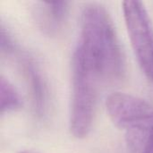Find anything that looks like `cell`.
<instances>
[{
  "label": "cell",
  "mask_w": 153,
  "mask_h": 153,
  "mask_svg": "<svg viewBox=\"0 0 153 153\" xmlns=\"http://www.w3.org/2000/svg\"><path fill=\"white\" fill-rule=\"evenodd\" d=\"M72 69L81 72L100 87L123 77L122 48L110 15L100 4H90L82 10Z\"/></svg>",
  "instance_id": "1"
},
{
  "label": "cell",
  "mask_w": 153,
  "mask_h": 153,
  "mask_svg": "<svg viewBox=\"0 0 153 153\" xmlns=\"http://www.w3.org/2000/svg\"><path fill=\"white\" fill-rule=\"evenodd\" d=\"M112 123L126 133L129 148L142 153L153 131V107L146 100L124 92H114L106 100Z\"/></svg>",
  "instance_id": "2"
},
{
  "label": "cell",
  "mask_w": 153,
  "mask_h": 153,
  "mask_svg": "<svg viewBox=\"0 0 153 153\" xmlns=\"http://www.w3.org/2000/svg\"><path fill=\"white\" fill-rule=\"evenodd\" d=\"M122 9L134 56L143 73L153 82V27L149 13L141 1H125Z\"/></svg>",
  "instance_id": "3"
},
{
  "label": "cell",
  "mask_w": 153,
  "mask_h": 153,
  "mask_svg": "<svg viewBox=\"0 0 153 153\" xmlns=\"http://www.w3.org/2000/svg\"><path fill=\"white\" fill-rule=\"evenodd\" d=\"M68 10V3L65 1L39 2L34 6L33 17L37 26L44 34L53 36L62 30Z\"/></svg>",
  "instance_id": "4"
},
{
  "label": "cell",
  "mask_w": 153,
  "mask_h": 153,
  "mask_svg": "<svg viewBox=\"0 0 153 153\" xmlns=\"http://www.w3.org/2000/svg\"><path fill=\"white\" fill-rule=\"evenodd\" d=\"M22 61L25 78L30 88L35 114L41 117L48 105V88L47 81L38 64L30 56H23Z\"/></svg>",
  "instance_id": "5"
},
{
  "label": "cell",
  "mask_w": 153,
  "mask_h": 153,
  "mask_svg": "<svg viewBox=\"0 0 153 153\" xmlns=\"http://www.w3.org/2000/svg\"><path fill=\"white\" fill-rule=\"evenodd\" d=\"M22 107V99L13 86L5 77L0 79V110L1 114L14 112Z\"/></svg>",
  "instance_id": "6"
},
{
  "label": "cell",
  "mask_w": 153,
  "mask_h": 153,
  "mask_svg": "<svg viewBox=\"0 0 153 153\" xmlns=\"http://www.w3.org/2000/svg\"><path fill=\"white\" fill-rule=\"evenodd\" d=\"M142 153H153V131L151 134Z\"/></svg>",
  "instance_id": "7"
},
{
  "label": "cell",
  "mask_w": 153,
  "mask_h": 153,
  "mask_svg": "<svg viewBox=\"0 0 153 153\" xmlns=\"http://www.w3.org/2000/svg\"><path fill=\"white\" fill-rule=\"evenodd\" d=\"M19 153H30V152H21Z\"/></svg>",
  "instance_id": "8"
}]
</instances>
